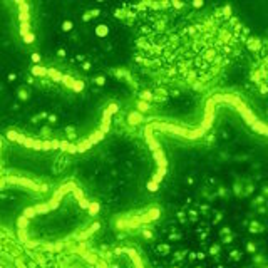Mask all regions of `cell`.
Listing matches in <instances>:
<instances>
[{
	"instance_id": "6da1fadb",
	"label": "cell",
	"mask_w": 268,
	"mask_h": 268,
	"mask_svg": "<svg viewBox=\"0 0 268 268\" xmlns=\"http://www.w3.org/2000/svg\"><path fill=\"white\" fill-rule=\"evenodd\" d=\"M17 99L19 101H22V102H25L30 99V91H28V87H25V85H20L19 89H17Z\"/></svg>"
},
{
	"instance_id": "7a4b0ae2",
	"label": "cell",
	"mask_w": 268,
	"mask_h": 268,
	"mask_svg": "<svg viewBox=\"0 0 268 268\" xmlns=\"http://www.w3.org/2000/svg\"><path fill=\"white\" fill-rule=\"evenodd\" d=\"M96 34H97L99 39H106L109 35V27L107 25H97L96 27Z\"/></svg>"
},
{
	"instance_id": "3957f363",
	"label": "cell",
	"mask_w": 268,
	"mask_h": 268,
	"mask_svg": "<svg viewBox=\"0 0 268 268\" xmlns=\"http://www.w3.org/2000/svg\"><path fill=\"white\" fill-rule=\"evenodd\" d=\"M74 27H76V24H74L70 19H66L62 24H60V28H62V32H72Z\"/></svg>"
},
{
	"instance_id": "277c9868",
	"label": "cell",
	"mask_w": 268,
	"mask_h": 268,
	"mask_svg": "<svg viewBox=\"0 0 268 268\" xmlns=\"http://www.w3.org/2000/svg\"><path fill=\"white\" fill-rule=\"evenodd\" d=\"M92 82H94L96 85H99V87H102V85H106V76H96Z\"/></svg>"
},
{
	"instance_id": "5b68a950",
	"label": "cell",
	"mask_w": 268,
	"mask_h": 268,
	"mask_svg": "<svg viewBox=\"0 0 268 268\" xmlns=\"http://www.w3.org/2000/svg\"><path fill=\"white\" fill-rule=\"evenodd\" d=\"M138 111H141V112H146V111H149V102L139 101V102H138Z\"/></svg>"
},
{
	"instance_id": "8992f818",
	"label": "cell",
	"mask_w": 268,
	"mask_h": 268,
	"mask_svg": "<svg viewBox=\"0 0 268 268\" xmlns=\"http://www.w3.org/2000/svg\"><path fill=\"white\" fill-rule=\"evenodd\" d=\"M32 62H35V64L40 62V55L39 54H32Z\"/></svg>"
},
{
	"instance_id": "52a82bcc",
	"label": "cell",
	"mask_w": 268,
	"mask_h": 268,
	"mask_svg": "<svg viewBox=\"0 0 268 268\" xmlns=\"http://www.w3.org/2000/svg\"><path fill=\"white\" fill-rule=\"evenodd\" d=\"M57 55H59V57H66L67 55L66 49H59V51H57Z\"/></svg>"
}]
</instances>
